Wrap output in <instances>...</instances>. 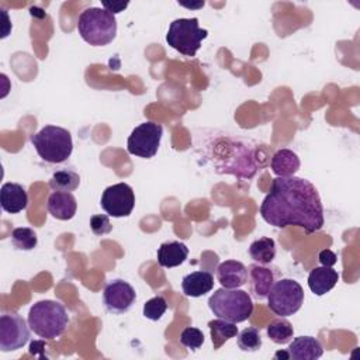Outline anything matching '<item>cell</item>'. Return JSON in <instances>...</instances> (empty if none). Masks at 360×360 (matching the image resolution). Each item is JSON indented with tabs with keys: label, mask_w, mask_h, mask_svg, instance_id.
<instances>
[{
	"label": "cell",
	"mask_w": 360,
	"mask_h": 360,
	"mask_svg": "<svg viewBox=\"0 0 360 360\" xmlns=\"http://www.w3.org/2000/svg\"><path fill=\"white\" fill-rule=\"evenodd\" d=\"M80 184V176L72 169H60L55 172L49 179V187L53 191L72 193Z\"/></svg>",
	"instance_id": "cb8c5ba5"
},
{
	"label": "cell",
	"mask_w": 360,
	"mask_h": 360,
	"mask_svg": "<svg viewBox=\"0 0 360 360\" xmlns=\"http://www.w3.org/2000/svg\"><path fill=\"white\" fill-rule=\"evenodd\" d=\"M180 6H184V7H188V8H193V7H202L204 6V1H200L197 4H186V3H179Z\"/></svg>",
	"instance_id": "d6a6232c"
},
{
	"label": "cell",
	"mask_w": 360,
	"mask_h": 360,
	"mask_svg": "<svg viewBox=\"0 0 360 360\" xmlns=\"http://www.w3.org/2000/svg\"><path fill=\"white\" fill-rule=\"evenodd\" d=\"M163 127L153 121H146L135 127L128 136L127 150L138 158L150 159L158 153Z\"/></svg>",
	"instance_id": "9c48e42d"
},
{
	"label": "cell",
	"mask_w": 360,
	"mask_h": 360,
	"mask_svg": "<svg viewBox=\"0 0 360 360\" xmlns=\"http://www.w3.org/2000/svg\"><path fill=\"white\" fill-rule=\"evenodd\" d=\"M136 292L134 287L121 278L111 280L103 291V304L105 309L114 315L125 314L134 305Z\"/></svg>",
	"instance_id": "7c38bea8"
},
{
	"label": "cell",
	"mask_w": 360,
	"mask_h": 360,
	"mask_svg": "<svg viewBox=\"0 0 360 360\" xmlns=\"http://www.w3.org/2000/svg\"><path fill=\"white\" fill-rule=\"evenodd\" d=\"M207 37L208 31L200 28L198 18H176L169 25L166 42L184 56H195Z\"/></svg>",
	"instance_id": "52a82bcc"
},
{
	"label": "cell",
	"mask_w": 360,
	"mask_h": 360,
	"mask_svg": "<svg viewBox=\"0 0 360 360\" xmlns=\"http://www.w3.org/2000/svg\"><path fill=\"white\" fill-rule=\"evenodd\" d=\"M301 166L300 158L291 149H278L270 160V169L277 177L294 176Z\"/></svg>",
	"instance_id": "ffe728a7"
},
{
	"label": "cell",
	"mask_w": 360,
	"mask_h": 360,
	"mask_svg": "<svg viewBox=\"0 0 360 360\" xmlns=\"http://www.w3.org/2000/svg\"><path fill=\"white\" fill-rule=\"evenodd\" d=\"M214 287V276L205 270H197L183 277L181 288L187 297L198 298L210 292Z\"/></svg>",
	"instance_id": "ac0fdd59"
},
{
	"label": "cell",
	"mask_w": 360,
	"mask_h": 360,
	"mask_svg": "<svg viewBox=\"0 0 360 360\" xmlns=\"http://www.w3.org/2000/svg\"><path fill=\"white\" fill-rule=\"evenodd\" d=\"M287 353L292 360H316L323 354V347L314 336H298L288 345Z\"/></svg>",
	"instance_id": "9a60e30c"
},
{
	"label": "cell",
	"mask_w": 360,
	"mask_h": 360,
	"mask_svg": "<svg viewBox=\"0 0 360 360\" xmlns=\"http://www.w3.org/2000/svg\"><path fill=\"white\" fill-rule=\"evenodd\" d=\"M193 148L202 165L218 174L249 180L262 169L257 145L238 134L218 128H198L193 132Z\"/></svg>",
	"instance_id": "7a4b0ae2"
},
{
	"label": "cell",
	"mask_w": 360,
	"mask_h": 360,
	"mask_svg": "<svg viewBox=\"0 0 360 360\" xmlns=\"http://www.w3.org/2000/svg\"><path fill=\"white\" fill-rule=\"evenodd\" d=\"M266 332L270 340L274 342L276 345H285L292 339L294 328L287 319L280 316L278 319H274L270 322Z\"/></svg>",
	"instance_id": "d4e9b609"
},
{
	"label": "cell",
	"mask_w": 360,
	"mask_h": 360,
	"mask_svg": "<svg viewBox=\"0 0 360 360\" xmlns=\"http://www.w3.org/2000/svg\"><path fill=\"white\" fill-rule=\"evenodd\" d=\"M90 229L94 235L103 236L112 231V225L110 222L108 215L105 214H96L90 218Z\"/></svg>",
	"instance_id": "f546056e"
},
{
	"label": "cell",
	"mask_w": 360,
	"mask_h": 360,
	"mask_svg": "<svg viewBox=\"0 0 360 360\" xmlns=\"http://www.w3.org/2000/svg\"><path fill=\"white\" fill-rule=\"evenodd\" d=\"M1 208L8 214H17L27 208L28 195L25 188L18 183H4L0 190Z\"/></svg>",
	"instance_id": "2e32d148"
},
{
	"label": "cell",
	"mask_w": 360,
	"mask_h": 360,
	"mask_svg": "<svg viewBox=\"0 0 360 360\" xmlns=\"http://www.w3.org/2000/svg\"><path fill=\"white\" fill-rule=\"evenodd\" d=\"M167 309V302L162 295H156L143 304V316L150 321H159Z\"/></svg>",
	"instance_id": "83f0119b"
},
{
	"label": "cell",
	"mask_w": 360,
	"mask_h": 360,
	"mask_svg": "<svg viewBox=\"0 0 360 360\" xmlns=\"http://www.w3.org/2000/svg\"><path fill=\"white\" fill-rule=\"evenodd\" d=\"M188 256V248L177 240L165 242L158 249V263L162 267L172 269L183 264Z\"/></svg>",
	"instance_id": "44dd1931"
},
{
	"label": "cell",
	"mask_w": 360,
	"mask_h": 360,
	"mask_svg": "<svg viewBox=\"0 0 360 360\" xmlns=\"http://www.w3.org/2000/svg\"><path fill=\"white\" fill-rule=\"evenodd\" d=\"M217 278L224 288H240L248 283V267L238 260H225L217 269Z\"/></svg>",
	"instance_id": "5bb4252c"
},
{
	"label": "cell",
	"mask_w": 360,
	"mask_h": 360,
	"mask_svg": "<svg viewBox=\"0 0 360 360\" xmlns=\"http://www.w3.org/2000/svg\"><path fill=\"white\" fill-rule=\"evenodd\" d=\"M180 343L190 350H197L204 343V333L198 328L188 326L180 333Z\"/></svg>",
	"instance_id": "f1b7e54d"
},
{
	"label": "cell",
	"mask_w": 360,
	"mask_h": 360,
	"mask_svg": "<svg viewBox=\"0 0 360 360\" xmlns=\"http://www.w3.org/2000/svg\"><path fill=\"white\" fill-rule=\"evenodd\" d=\"M208 307L217 318L240 323L250 318L253 301L250 295L239 288H218L210 298Z\"/></svg>",
	"instance_id": "8992f818"
},
{
	"label": "cell",
	"mask_w": 360,
	"mask_h": 360,
	"mask_svg": "<svg viewBox=\"0 0 360 360\" xmlns=\"http://www.w3.org/2000/svg\"><path fill=\"white\" fill-rule=\"evenodd\" d=\"M77 31L84 42L91 46H104L117 37L115 15L103 7L84 8L77 20Z\"/></svg>",
	"instance_id": "277c9868"
},
{
	"label": "cell",
	"mask_w": 360,
	"mask_h": 360,
	"mask_svg": "<svg viewBox=\"0 0 360 360\" xmlns=\"http://www.w3.org/2000/svg\"><path fill=\"white\" fill-rule=\"evenodd\" d=\"M236 343L242 352H249V353L257 352L262 347V336L259 329L250 326L238 332Z\"/></svg>",
	"instance_id": "4316f807"
},
{
	"label": "cell",
	"mask_w": 360,
	"mask_h": 360,
	"mask_svg": "<svg viewBox=\"0 0 360 360\" xmlns=\"http://www.w3.org/2000/svg\"><path fill=\"white\" fill-rule=\"evenodd\" d=\"M269 308L278 316H290L304 304V290L292 278H280L273 284L267 295Z\"/></svg>",
	"instance_id": "ba28073f"
},
{
	"label": "cell",
	"mask_w": 360,
	"mask_h": 360,
	"mask_svg": "<svg viewBox=\"0 0 360 360\" xmlns=\"http://www.w3.org/2000/svg\"><path fill=\"white\" fill-rule=\"evenodd\" d=\"M11 243L17 250H32L38 243V236L28 226L15 228L11 232Z\"/></svg>",
	"instance_id": "484cf974"
},
{
	"label": "cell",
	"mask_w": 360,
	"mask_h": 360,
	"mask_svg": "<svg viewBox=\"0 0 360 360\" xmlns=\"http://www.w3.org/2000/svg\"><path fill=\"white\" fill-rule=\"evenodd\" d=\"M249 256L259 264H270L276 257V243L271 238L263 236L256 239L249 246Z\"/></svg>",
	"instance_id": "603a6c76"
},
{
	"label": "cell",
	"mask_w": 360,
	"mask_h": 360,
	"mask_svg": "<svg viewBox=\"0 0 360 360\" xmlns=\"http://www.w3.org/2000/svg\"><path fill=\"white\" fill-rule=\"evenodd\" d=\"M30 325L17 312H4L0 316V350L14 352L24 347L30 339Z\"/></svg>",
	"instance_id": "30bf717a"
},
{
	"label": "cell",
	"mask_w": 360,
	"mask_h": 360,
	"mask_svg": "<svg viewBox=\"0 0 360 360\" xmlns=\"http://www.w3.org/2000/svg\"><path fill=\"white\" fill-rule=\"evenodd\" d=\"M100 205L108 217H129L135 207V194L132 187L127 183H117L107 187L101 194Z\"/></svg>",
	"instance_id": "8fae6325"
},
{
	"label": "cell",
	"mask_w": 360,
	"mask_h": 360,
	"mask_svg": "<svg viewBox=\"0 0 360 360\" xmlns=\"http://www.w3.org/2000/svg\"><path fill=\"white\" fill-rule=\"evenodd\" d=\"M248 283L253 297L256 300H264L267 298L270 288L276 283V274L270 267L255 263L249 266Z\"/></svg>",
	"instance_id": "4fadbf2b"
},
{
	"label": "cell",
	"mask_w": 360,
	"mask_h": 360,
	"mask_svg": "<svg viewBox=\"0 0 360 360\" xmlns=\"http://www.w3.org/2000/svg\"><path fill=\"white\" fill-rule=\"evenodd\" d=\"M128 1H112V3H108V1H103V8H105L108 13H111L112 15L124 11L127 7H128Z\"/></svg>",
	"instance_id": "1f68e13d"
},
{
	"label": "cell",
	"mask_w": 360,
	"mask_h": 360,
	"mask_svg": "<svg viewBox=\"0 0 360 360\" xmlns=\"http://www.w3.org/2000/svg\"><path fill=\"white\" fill-rule=\"evenodd\" d=\"M210 333H211V342L214 346V350L221 349L229 339L235 338L238 335V326L233 322L225 321V319H212L208 322Z\"/></svg>",
	"instance_id": "7402d4cb"
},
{
	"label": "cell",
	"mask_w": 360,
	"mask_h": 360,
	"mask_svg": "<svg viewBox=\"0 0 360 360\" xmlns=\"http://www.w3.org/2000/svg\"><path fill=\"white\" fill-rule=\"evenodd\" d=\"M46 208L53 218H56L59 221H69L76 214L77 202L72 193L53 191L48 197Z\"/></svg>",
	"instance_id": "e0dca14e"
},
{
	"label": "cell",
	"mask_w": 360,
	"mask_h": 360,
	"mask_svg": "<svg viewBox=\"0 0 360 360\" xmlns=\"http://www.w3.org/2000/svg\"><path fill=\"white\" fill-rule=\"evenodd\" d=\"M276 357H284V359H290L287 352H277V353H276Z\"/></svg>",
	"instance_id": "836d02e7"
},
{
	"label": "cell",
	"mask_w": 360,
	"mask_h": 360,
	"mask_svg": "<svg viewBox=\"0 0 360 360\" xmlns=\"http://www.w3.org/2000/svg\"><path fill=\"white\" fill-rule=\"evenodd\" d=\"M338 281L339 273L332 267L325 266L312 269L308 276V287L318 297L329 292L338 284Z\"/></svg>",
	"instance_id": "d6986e66"
},
{
	"label": "cell",
	"mask_w": 360,
	"mask_h": 360,
	"mask_svg": "<svg viewBox=\"0 0 360 360\" xmlns=\"http://www.w3.org/2000/svg\"><path fill=\"white\" fill-rule=\"evenodd\" d=\"M27 321L31 330L39 338L55 339L66 330L69 315L59 301L42 300L30 308Z\"/></svg>",
	"instance_id": "3957f363"
},
{
	"label": "cell",
	"mask_w": 360,
	"mask_h": 360,
	"mask_svg": "<svg viewBox=\"0 0 360 360\" xmlns=\"http://www.w3.org/2000/svg\"><path fill=\"white\" fill-rule=\"evenodd\" d=\"M31 143L38 156L48 163L66 162L73 150L72 135L66 128L58 125H45L37 134L31 135Z\"/></svg>",
	"instance_id": "5b68a950"
},
{
	"label": "cell",
	"mask_w": 360,
	"mask_h": 360,
	"mask_svg": "<svg viewBox=\"0 0 360 360\" xmlns=\"http://www.w3.org/2000/svg\"><path fill=\"white\" fill-rule=\"evenodd\" d=\"M260 215L271 226H300L307 233L323 226V205L316 187L297 176L273 179L260 204Z\"/></svg>",
	"instance_id": "6da1fadb"
},
{
	"label": "cell",
	"mask_w": 360,
	"mask_h": 360,
	"mask_svg": "<svg viewBox=\"0 0 360 360\" xmlns=\"http://www.w3.org/2000/svg\"><path fill=\"white\" fill-rule=\"evenodd\" d=\"M318 259H319L321 264L325 266V267H332V266L336 264V262H338V256H336L332 250H329V249L321 250Z\"/></svg>",
	"instance_id": "4dcf8cb0"
}]
</instances>
